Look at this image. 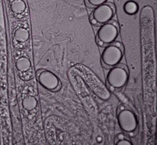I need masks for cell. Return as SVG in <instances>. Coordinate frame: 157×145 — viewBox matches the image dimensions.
<instances>
[{"mask_svg":"<svg viewBox=\"0 0 157 145\" xmlns=\"http://www.w3.org/2000/svg\"><path fill=\"white\" fill-rule=\"evenodd\" d=\"M115 22L105 23L98 29L97 38L99 42H101L104 45L109 44L114 42L118 36V28Z\"/></svg>","mask_w":157,"mask_h":145,"instance_id":"3","label":"cell"},{"mask_svg":"<svg viewBox=\"0 0 157 145\" xmlns=\"http://www.w3.org/2000/svg\"><path fill=\"white\" fill-rule=\"evenodd\" d=\"M123 58V51L120 48V43L115 45H109L104 49L101 54V61L103 65L109 68L117 65Z\"/></svg>","mask_w":157,"mask_h":145,"instance_id":"1","label":"cell"},{"mask_svg":"<svg viewBox=\"0 0 157 145\" xmlns=\"http://www.w3.org/2000/svg\"><path fill=\"white\" fill-rule=\"evenodd\" d=\"M39 84L48 90H54L60 83L58 77L50 71L44 70L39 74L38 76Z\"/></svg>","mask_w":157,"mask_h":145,"instance_id":"6","label":"cell"},{"mask_svg":"<svg viewBox=\"0 0 157 145\" xmlns=\"http://www.w3.org/2000/svg\"><path fill=\"white\" fill-rule=\"evenodd\" d=\"M38 101L35 97L32 96H28L25 97L22 100V106L25 110L27 111H32L37 107Z\"/></svg>","mask_w":157,"mask_h":145,"instance_id":"7","label":"cell"},{"mask_svg":"<svg viewBox=\"0 0 157 145\" xmlns=\"http://www.w3.org/2000/svg\"><path fill=\"white\" fill-rule=\"evenodd\" d=\"M107 0H86V5L89 7H97L98 6L105 3Z\"/></svg>","mask_w":157,"mask_h":145,"instance_id":"12","label":"cell"},{"mask_svg":"<svg viewBox=\"0 0 157 145\" xmlns=\"http://www.w3.org/2000/svg\"><path fill=\"white\" fill-rule=\"evenodd\" d=\"M114 15V8L111 4L104 3L95 7L92 13V19L98 24H103L110 21Z\"/></svg>","mask_w":157,"mask_h":145,"instance_id":"5","label":"cell"},{"mask_svg":"<svg viewBox=\"0 0 157 145\" xmlns=\"http://www.w3.org/2000/svg\"><path fill=\"white\" fill-rule=\"evenodd\" d=\"M117 137H120L119 139H120V140H121V139H123V138H124V136H123V135H122V134H119L117 136Z\"/></svg>","mask_w":157,"mask_h":145,"instance_id":"14","label":"cell"},{"mask_svg":"<svg viewBox=\"0 0 157 145\" xmlns=\"http://www.w3.org/2000/svg\"><path fill=\"white\" fill-rule=\"evenodd\" d=\"M14 37L18 42H21V43L26 42L29 39V31L24 28H20L17 29L15 32Z\"/></svg>","mask_w":157,"mask_h":145,"instance_id":"10","label":"cell"},{"mask_svg":"<svg viewBox=\"0 0 157 145\" xmlns=\"http://www.w3.org/2000/svg\"><path fill=\"white\" fill-rule=\"evenodd\" d=\"M16 67L20 72H25L31 68V61L26 57L18 58L16 61Z\"/></svg>","mask_w":157,"mask_h":145,"instance_id":"8","label":"cell"},{"mask_svg":"<svg viewBox=\"0 0 157 145\" xmlns=\"http://www.w3.org/2000/svg\"><path fill=\"white\" fill-rule=\"evenodd\" d=\"M117 119L121 129L126 133H132L137 128V118L130 110L123 109L120 111Z\"/></svg>","mask_w":157,"mask_h":145,"instance_id":"4","label":"cell"},{"mask_svg":"<svg viewBox=\"0 0 157 145\" xmlns=\"http://www.w3.org/2000/svg\"><path fill=\"white\" fill-rule=\"evenodd\" d=\"M116 144L118 145H130V144H132L131 143V142L129 141V140H126V139H121V140H120L119 141L116 142Z\"/></svg>","mask_w":157,"mask_h":145,"instance_id":"13","label":"cell"},{"mask_svg":"<svg viewBox=\"0 0 157 145\" xmlns=\"http://www.w3.org/2000/svg\"><path fill=\"white\" fill-rule=\"evenodd\" d=\"M10 8L13 13L20 14L25 12L26 9V4L24 0H14L11 3Z\"/></svg>","mask_w":157,"mask_h":145,"instance_id":"9","label":"cell"},{"mask_svg":"<svg viewBox=\"0 0 157 145\" xmlns=\"http://www.w3.org/2000/svg\"><path fill=\"white\" fill-rule=\"evenodd\" d=\"M137 9H138V6L134 1H128L123 6V10L127 14H134L137 12Z\"/></svg>","mask_w":157,"mask_h":145,"instance_id":"11","label":"cell"},{"mask_svg":"<svg viewBox=\"0 0 157 145\" xmlns=\"http://www.w3.org/2000/svg\"><path fill=\"white\" fill-rule=\"evenodd\" d=\"M128 79V73L121 66L112 67L107 75V82L110 86L115 89H120L125 86Z\"/></svg>","mask_w":157,"mask_h":145,"instance_id":"2","label":"cell"}]
</instances>
